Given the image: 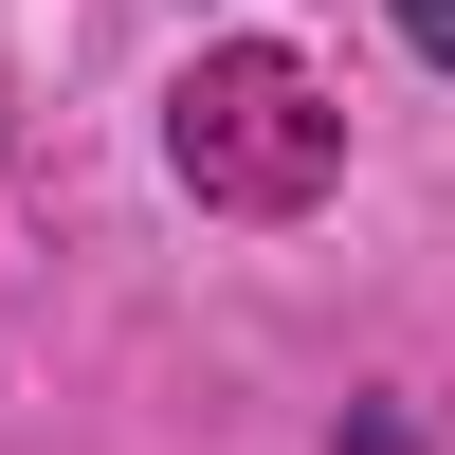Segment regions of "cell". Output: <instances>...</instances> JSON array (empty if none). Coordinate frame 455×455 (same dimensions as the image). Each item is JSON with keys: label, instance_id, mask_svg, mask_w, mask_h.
I'll use <instances>...</instances> for the list:
<instances>
[{"label": "cell", "instance_id": "7a4b0ae2", "mask_svg": "<svg viewBox=\"0 0 455 455\" xmlns=\"http://www.w3.org/2000/svg\"><path fill=\"white\" fill-rule=\"evenodd\" d=\"M401 36H419V55H437V73H455V0H401Z\"/></svg>", "mask_w": 455, "mask_h": 455}, {"label": "cell", "instance_id": "6da1fadb", "mask_svg": "<svg viewBox=\"0 0 455 455\" xmlns=\"http://www.w3.org/2000/svg\"><path fill=\"white\" fill-rule=\"evenodd\" d=\"M164 146H182V182H201L219 219H310L328 182H347V109H328L291 55H201Z\"/></svg>", "mask_w": 455, "mask_h": 455}]
</instances>
